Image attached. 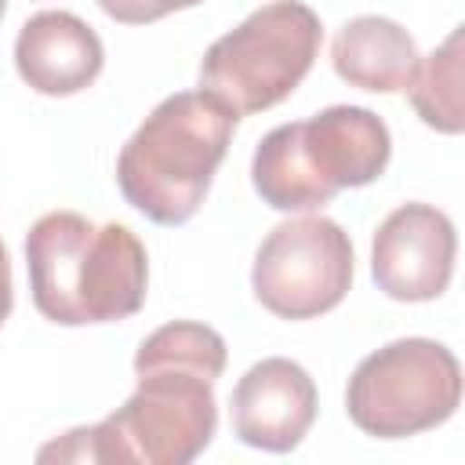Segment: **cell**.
I'll return each instance as SVG.
<instances>
[{"label": "cell", "mask_w": 465, "mask_h": 465, "mask_svg": "<svg viewBox=\"0 0 465 465\" xmlns=\"http://www.w3.org/2000/svg\"><path fill=\"white\" fill-rule=\"evenodd\" d=\"M225 338L193 320L156 327L134 352L138 389L98 425L69 429L40 450V461H142L189 465L214 429V381L225 371Z\"/></svg>", "instance_id": "cell-1"}, {"label": "cell", "mask_w": 465, "mask_h": 465, "mask_svg": "<svg viewBox=\"0 0 465 465\" xmlns=\"http://www.w3.org/2000/svg\"><path fill=\"white\" fill-rule=\"evenodd\" d=\"M25 269L36 312L62 327L116 323L145 305L149 258L120 222L51 211L25 236Z\"/></svg>", "instance_id": "cell-2"}, {"label": "cell", "mask_w": 465, "mask_h": 465, "mask_svg": "<svg viewBox=\"0 0 465 465\" xmlns=\"http://www.w3.org/2000/svg\"><path fill=\"white\" fill-rule=\"evenodd\" d=\"M236 120L207 91L167 94L116 156L124 200L156 225L189 222L229 153Z\"/></svg>", "instance_id": "cell-3"}, {"label": "cell", "mask_w": 465, "mask_h": 465, "mask_svg": "<svg viewBox=\"0 0 465 465\" xmlns=\"http://www.w3.org/2000/svg\"><path fill=\"white\" fill-rule=\"evenodd\" d=\"M392 156L385 120L363 105L272 127L251 160V185L272 211H320L341 189L371 185Z\"/></svg>", "instance_id": "cell-4"}, {"label": "cell", "mask_w": 465, "mask_h": 465, "mask_svg": "<svg viewBox=\"0 0 465 465\" xmlns=\"http://www.w3.org/2000/svg\"><path fill=\"white\" fill-rule=\"evenodd\" d=\"M320 15L302 0H272L218 36L200 62V91L232 116L280 105L320 54Z\"/></svg>", "instance_id": "cell-5"}, {"label": "cell", "mask_w": 465, "mask_h": 465, "mask_svg": "<svg viewBox=\"0 0 465 465\" xmlns=\"http://www.w3.org/2000/svg\"><path fill=\"white\" fill-rule=\"evenodd\" d=\"M461 403L458 356L432 338H396L363 356L345 389L352 425L374 440H407L443 425Z\"/></svg>", "instance_id": "cell-6"}, {"label": "cell", "mask_w": 465, "mask_h": 465, "mask_svg": "<svg viewBox=\"0 0 465 465\" xmlns=\"http://www.w3.org/2000/svg\"><path fill=\"white\" fill-rule=\"evenodd\" d=\"M352 240L323 214L280 222L258 247L251 287L280 320H316L352 287Z\"/></svg>", "instance_id": "cell-7"}, {"label": "cell", "mask_w": 465, "mask_h": 465, "mask_svg": "<svg viewBox=\"0 0 465 465\" xmlns=\"http://www.w3.org/2000/svg\"><path fill=\"white\" fill-rule=\"evenodd\" d=\"M458 232L432 203H400L374 232L371 276L392 302H432L454 276Z\"/></svg>", "instance_id": "cell-8"}, {"label": "cell", "mask_w": 465, "mask_h": 465, "mask_svg": "<svg viewBox=\"0 0 465 465\" xmlns=\"http://www.w3.org/2000/svg\"><path fill=\"white\" fill-rule=\"evenodd\" d=\"M316 385L309 371L287 356H265L243 371L232 389V432L254 450L287 454L316 421Z\"/></svg>", "instance_id": "cell-9"}, {"label": "cell", "mask_w": 465, "mask_h": 465, "mask_svg": "<svg viewBox=\"0 0 465 465\" xmlns=\"http://www.w3.org/2000/svg\"><path fill=\"white\" fill-rule=\"evenodd\" d=\"M102 65L105 47L98 33L73 11H40L18 29L15 69L36 94H76L98 80Z\"/></svg>", "instance_id": "cell-10"}, {"label": "cell", "mask_w": 465, "mask_h": 465, "mask_svg": "<svg viewBox=\"0 0 465 465\" xmlns=\"http://www.w3.org/2000/svg\"><path fill=\"white\" fill-rule=\"evenodd\" d=\"M331 62L349 87L396 94L411 87L421 54L414 36L400 22L385 15H356L334 33Z\"/></svg>", "instance_id": "cell-11"}, {"label": "cell", "mask_w": 465, "mask_h": 465, "mask_svg": "<svg viewBox=\"0 0 465 465\" xmlns=\"http://www.w3.org/2000/svg\"><path fill=\"white\" fill-rule=\"evenodd\" d=\"M461 84H465V65H461V25L447 33V40L418 62V73L407 87L414 113L421 124L443 131V134H461L465 127V102H461Z\"/></svg>", "instance_id": "cell-12"}, {"label": "cell", "mask_w": 465, "mask_h": 465, "mask_svg": "<svg viewBox=\"0 0 465 465\" xmlns=\"http://www.w3.org/2000/svg\"><path fill=\"white\" fill-rule=\"evenodd\" d=\"M196 4H203V0H98V7L113 22H124V25H145V22L167 18V15L196 7Z\"/></svg>", "instance_id": "cell-13"}, {"label": "cell", "mask_w": 465, "mask_h": 465, "mask_svg": "<svg viewBox=\"0 0 465 465\" xmlns=\"http://www.w3.org/2000/svg\"><path fill=\"white\" fill-rule=\"evenodd\" d=\"M11 305H15V287H11V258H7V247L0 240V327L4 320L11 316Z\"/></svg>", "instance_id": "cell-14"}, {"label": "cell", "mask_w": 465, "mask_h": 465, "mask_svg": "<svg viewBox=\"0 0 465 465\" xmlns=\"http://www.w3.org/2000/svg\"><path fill=\"white\" fill-rule=\"evenodd\" d=\"M4 11H7V0H0V18H4Z\"/></svg>", "instance_id": "cell-15"}]
</instances>
